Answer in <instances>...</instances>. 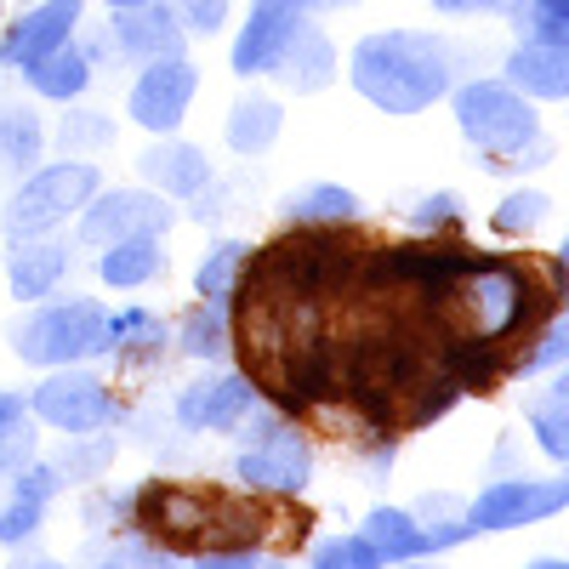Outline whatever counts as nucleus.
Instances as JSON below:
<instances>
[{
  "instance_id": "6ab92c4d",
  "label": "nucleus",
  "mask_w": 569,
  "mask_h": 569,
  "mask_svg": "<svg viewBox=\"0 0 569 569\" xmlns=\"http://www.w3.org/2000/svg\"><path fill=\"white\" fill-rule=\"evenodd\" d=\"M337 69H342V63H337V40H330L319 23H302L268 74H273L284 91H297V98H313V91H325L330 80H337Z\"/></svg>"
},
{
  "instance_id": "4468645a",
  "label": "nucleus",
  "mask_w": 569,
  "mask_h": 569,
  "mask_svg": "<svg viewBox=\"0 0 569 569\" xmlns=\"http://www.w3.org/2000/svg\"><path fill=\"white\" fill-rule=\"evenodd\" d=\"M86 23V0H34V7L23 18L7 23V34H0V69H29L40 58H52L58 46H69Z\"/></svg>"
},
{
  "instance_id": "7ed1b4c3",
  "label": "nucleus",
  "mask_w": 569,
  "mask_h": 569,
  "mask_svg": "<svg viewBox=\"0 0 569 569\" xmlns=\"http://www.w3.org/2000/svg\"><path fill=\"white\" fill-rule=\"evenodd\" d=\"M456 126L472 149L490 154V166H547L536 103L507 80H467L456 91Z\"/></svg>"
},
{
  "instance_id": "aec40b11",
  "label": "nucleus",
  "mask_w": 569,
  "mask_h": 569,
  "mask_svg": "<svg viewBox=\"0 0 569 569\" xmlns=\"http://www.w3.org/2000/svg\"><path fill=\"white\" fill-rule=\"evenodd\" d=\"M507 86L541 103H569V46L547 40H518L507 52Z\"/></svg>"
},
{
  "instance_id": "39448f33",
  "label": "nucleus",
  "mask_w": 569,
  "mask_h": 569,
  "mask_svg": "<svg viewBox=\"0 0 569 569\" xmlns=\"http://www.w3.org/2000/svg\"><path fill=\"white\" fill-rule=\"evenodd\" d=\"M103 188L98 160H52V166H34L18 194L0 211V228L7 240H29V233H58L63 222H74Z\"/></svg>"
},
{
  "instance_id": "4be33fe9",
  "label": "nucleus",
  "mask_w": 569,
  "mask_h": 569,
  "mask_svg": "<svg viewBox=\"0 0 569 569\" xmlns=\"http://www.w3.org/2000/svg\"><path fill=\"white\" fill-rule=\"evenodd\" d=\"M177 353L200 359V365H222L233 353V308L217 302V297L188 302L182 319H177Z\"/></svg>"
},
{
  "instance_id": "f3484780",
  "label": "nucleus",
  "mask_w": 569,
  "mask_h": 569,
  "mask_svg": "<svg viewBox=\"0 0 569 569\" xmlns=\"http://www.w3.org/2000/svg\"><path fill=\"white\" fill-rule=\"evenodd\" d=\"M109 40L131 63H160V58H177L188 46V29L177 23L171 0H149V7H120L109 18Z\"/></svg>"
},
{
  "instance_id": "cd10ccee",
  "label": "nucleus",
  "mask_w": 569,
  "mask_h": 569,
  "mask_svg": "<svg viewBox=\"0 0 569 569\" xmlns=\"http://www.w3.org/2000/svg\"><path fill=\"white\" fill-rule=\"evenodd\" d=\"M114 137H120V126H114L103 109H80V103H69V114H63L58 131H52V142H58L63 160H91V154H103V149H114Z\"/></svg>"
},
{
  "instance_id": "6e6552de",
  "label": "nucleus",
  "mask_w": 569,
  "mask_h": 569,
  "mask_svg": "<svg viewBox=\"0 0 569 569\" xmlns=\"http://www.w3.org/2000/svg\"><path fill=\"white\" fill-rule=\"evenodd\" d=\"M342 7H353V0H251L240 34H233L228 69L246 74V80L268 74L302 23H313V18H325V12H342Z\"/></svg>"
},
{
  "instance_id": "393cba45",
  "label": "nucleus",
  "mask_w": 569,
  "mask_h": 569,
  "mask_svg": "<svg viewBox=\"0 0 569 569\" xmlns=\"http://www.w3.org/2000/svg\"><path fill=\"white\" fill-rule=\"evenodd\" d=\"M284 228H337V222H359V194L342 182H308L291 200L279 206Z\"/></svg>"
},
{
  "instance_id": "a878e982",
  "label": "nucleus",
  "mask_w": 569,
  "mask_h": 569,
  "mask_svg": "<svg viewBox=\"0 0 569 569\" xmlns=\"http://www.w3.org/2000/svg\"><path fill=\"white\" fill-rule=\"evenodd\" d=\"M34 456H40V421L29 410V393L0 388V479H12Z\"/></svg>"
},
{
  "instance_id": "c85d7f7f",
  "label": "nucleus",
  "mask_w": 569,
  "mask_h": 569,
  "mask_svg": "<svg viewBox=\"0 0 569 569\" xmlns=\"http://www.w3.org/2000/svg\"><path fill=\"white\" fill-rule=\"evenodd\" d=\"M171 342V330H166V319L160 313H149V308H120V313H109V353H120V359H154L160 348Z\"/></svg>"
},
{
  "instance_id": "9b49d317",
  "label": "nucleus",
  "mask_w": 569,
  "mask_h": 569,
  "mask_svg": "<svg viewBox=\"0 0 569 569\" xmlns=\"http://www.w3.org/2000/svg\"><path fill=\"white\" fill-rule=\"evenodd\" d=\"M262 410V393L246 370L233 376H206V382H188L177 399H171V421L182 433H222L233 439L240 427Z\"/></svg>"
},
{
  "instance_id": "423d86ee",
  "label": "nucleus",
  "mask_w": 569,
  "mask_h": 569,
  "mask_svg": "<svg viewBox=\"0 0 569 569\" xmlns=\"http://www.w3.org/2000/svg\"><path fill=\"white\" fill-rule=\"evenodd\" d=\"M29 410L40 427L52 433H103L120 421V399L98 370L86 365H63V370H40V382L29 388Z\"/></svg>"
},
{
  "instance_id": "2f4dec72",
  "label": "nucleus",
  "mask_w": 569,
  "mask_h": 569,
  "mask_svg": "<svg viewBox=\"0 0 569 569\" xmlns=\"http://www.w3.org/2000/svg\"><path fill=\"white\" fill-rule=\"evenodd\" d=\"M530 433L552 461H569V370L530 405Z\"/></svg>"
},
{
  "instance_id": "20e7f679",
  "label": "nucleus",
  "mask_w": 569,
  "mask_h": 569,
  "mask_svg": "<svg viewBox=\"0 0 569 569\" xmlns=\"http://www.w3.org/2000/svg\"><path fill=\"white\" fill-rule=\"evenodd\" d=\"M12 353L34 370H63L109 353V308L98 297H69V302H34L12 325Z\"/></svg>"
},
{
  "instance_id": "72a5a7b5",
  "label": "nucleus",
  "mask_w": 569,
  "mask_h": 569,
  "mask_svg": "<svg viewBox=\"0 0 569 569\" xmlns=\"http://www.w3.org/2000/svg\"><path fill=\"white\" fill-rule=\"evenodd\" d=\"M563 359H569V313L547 319L536 337H530V348H518L512 376H536V370H552V365H563Z\"/></svg>"
},
{
  "instance_id": "b1692460",
  "label": "nucleus",
  "mask_w": 569,
  "mask_h": 569,
  "mask_svg": "<svg viewBox=\"0 0 569 569\" xmlns=\"http://www.w3.org/2000/svg\"><path fill=\"white\" fill-rule=\"evenodd\" d=\"M166 268H171V257H166L160 233H142V240H120V246L98 251V279L109 291H142V284H154Z\"/></svg>"
},
{
  "instance_id": "1a4fd4ad",
  "label": "nucleus",
  "mask_w": 569,
  "mask_h": 569,
  "mask_svg": "<svg viewBox=\"0 0 569 569\" xmlns=\"http://www.w3.org/2000/svg\"><path fill=\"white\" fill-rule=\"evenodd\" d=\"M233 479H240L246 490H257V496L291 501L313 479V445L302 439L297 421H273L262 439H251L240 456H233Z\"/></svg>"
},
{
  "instance_id": "412c9836",
  "label": "nucleus",
  "mask_w": 569,
  "mask_h": 569,
  "mask_svg": "<svg viewBox=\"0 0 569 569\" xmlns=\"http://www.w3.org/2000/svg\"><path fill=\"white\" fill-rule=\"evenodd\" d=\"M284 131V109L279 98H262V91H246V98H233L228 120H222V142L240 160H262Z\"/></svg>"
},
{
  "instance_id": "bb28decb",
  "label": "nucleus",
  "mask_w": 569,
  "mask_h": 569,
  "mask_svg": "<svg viewBox=\"0 0 569 569\" xmlns=\"http://www.w3.org/2000/svg\"><path fill=\"white\" fill-rule=\"evenodd\" d=\"M46 154V126L29 103H0V171L29 177Z\"/></svg>"
},
{
  "instance_id": "c756f323",
  "label": "nucleus",
  "mask_w": 569,
  "mask_h": 569,
  "mask_svg": "<svg viewBox=\"0 0 569 569\" xmlns=\"http://www.w3.org/2000/svg\"><path fill=\"white\" fill-rule=\"evenodd\" d=\"M114 439H109V427L103 433H69V445L52 456L58 472H63V485H98L109 479V467H114Z\"/></svg>"
},
{
  "instance_id": "ddd939ff",
  "label": "nucleus",
  "mask_w": 569,
  "mask_h": 569,
  "mask_svg": "<svg viewBox=\"0 0 569 569\" xmlns=\"http://www.w3.org/2000/svg\"><path fill=\"white\" fill-rule=\"evenodd\" d=\"M359 536L382 552V563L393 569V563H421V558H433V552H450V547L472 541V525H467V518H456V525L433 530V525H421V518L405 512V507H370Z\"/></svg>"
},
{
  "instance_id": "4c0bfd02",
  "label": "nucleus",
  "mask_w": 569,
  "mask_h": 569,
  "mask_svg": "<svg viewBox=\"0 0 569 569\" xmlns=\"http://www.w3.org/2000/svg\"><path fill=\"white\" fill-rule=\"evenodd\" d=\"M171 12L188 34H217L228 23V0H171Z\"/></svg>"
},
{
  "instance_id": "a211bd4d",
  "label": "nucleus",
  "mask_w": 569,
  "mask_h": 569,
  "mask_svg": "<svg viewBox=\"0 0 569 569\" xmlns=\"http://www.w3.org/2000/svg\"><path fill=\"white\" fill-rule=\"evenodd\" d=\"M142 182L154 188V194L166 200H200L206 188H211V160L200 142H177V137H160L149 154L137 160Z\"/></svg>"
},
{
  "instance_id": "79ce46f5",
  "label": "nucleus",
  "mask_w": 569,
  "mask_h": 569,
  "mask_svg": "<svg viewBox=\"0 0 569 569\" xmlns=\"http://www.w3.org/2000/svg\"><path fill=\"white\" fill-rule=\"evenodd\" d=\"M530 569H569V558H536Z\"/></svg>"
},
{
  "instance_id": "2eb2a0df",
  "label": "nucleus",
  "mask_w": 569,
  "mask_h": 569,
  "mask_svg": "<svg viewBox=\"0 0 569 569\" xmlns=\"http://www.w3.org/2000/svg\"><path fill=\"white\" fill-rule=\"evenodd\" d=\"M63 496V472L58 461H29L12 472V485H7V501H0V547H29L40 530H46V518H52V501Z\"/></svg>"
},
{
  "instance_id": "dca6fc26",
  "label": "nucleus",
  "mask_w": 569,
  "mask_h": 569,
  "mask_svg": "<svg viewBox=\"0 0 569 569\" xmlns=\"http://www.w3.org/2000/svg\"><path fill=\"white\" fill-rule=\"evenodd\" d=\"M74 268V246L63 233H29V240H7V291L12 302L34 308L58 291Z\"/></svg>"
},
{
  "instance_id": "f704fd0d",
  "label": "nucleus",
  "mask_w": 569,
  "mask_h": 569,
  "mask_svg": "<svg viewBox=\"0 0 569 569\" xmlns=\"http://www.w3.org/2000/svg\"><path fill=\"white\" fill-rule=\"evenodd\" d=\"M308 569H388L382 563V552H376L359 530L353 536H325L319 547H313V563Z\"/></svg>"
},
{
  "instance_id": "58836bf2",
  "label": "nucleus",
  "mask_w": 569,
  "mask_h": 569,
  "mask_svg": "<svg viewBox=\"0 0 569 569\" xmlns=\"http://www.w3.org/2000/svg\"><path fill=\"white\" fill-rule=\"evenodd\" d=\"M445 18H472V12H507L512 0H433Z\"/></svg>"
},
{
  "instance_id": "c03bdc74",
  "label": "nucleus",
  "mask_w": 569,
  "mask_h": 569,
  "mask_svg": "<svg viewBox=\"0 0 569 569\" xmlns=\"http://www.w3.org/2000/svg\"><path fill=\"white\" fill-rule=\"evenodd\" d=\"M103 7H114V12H120V7H149V0H103Z\"/></svg>"
},
{
  "instance_id": "e433bc0d",
  "label": "nucleus",
  "mask_w": 569,
  "mask_h": 569,
  "mask_svg": "<svg viewBox=\"0 0 569 569\" xmlns=\"http://www.w3.org/2000/svg\"><path fill=\"white\" fill-rule=\"evenodd\" d=\"M410 222H416V233H450V228H461V200L456 194H427L410 211Z\"/></svg>"
},
{
  "instance_id": "ea45409f",
  "label": "nucleus",
  "mask_w": 569,
  "mask_h": 569,
  "mask_svg": "<svg viewBox=\"0 0 569 569\" xmlns=\"http://www.w3.org/2000/svg\"><path fill=\"white\" fill-rule=\"evenodd\" d=\"M552 268H558V291H563V308H569V240L558 246V262H552Z\"/></svg>"
},
{
  "instance_id": "a19ab883",
  "label": "nucleus",
  "mask_w": 569,
  "mask_h": 569,
  "mask_svg": "<svg viewBox=\"0 0 569 569\" xmlns=\"http://www.w3.org/2000/svg\"><path fill=\"white\" fill-rule=\"evenodd\" d=\"M240 569H284V558H268V552H251Z\"/></svg>"
},
{
  "instance_id": "7c9ffc66",
  "label": "nucleus",
  "mask_w": 569,
  "mask_h": 569,
  "mask_svg": "<svg viewBox=\"0 0 569 569\" xmlns=\"http://www.w3.org/2000/svg\"><path fill=\"white\" fill-rule=\"evenodd\" d=\"M251 251H257V246H246V240H217V246L200 257V268H194V297H217V302H228V297H233V284L246 279Z\"/></svg>"
},
{
  "instance_id": "0eeeda50",
  "label": "nucleus",
  "mask_w": 569,
  "mask_h": 569,
  "mask_svg": "<svg viewBox=\"0 0 569 569\" xmlns=\"http://www.w3.org/2000/svg\"><path fill=\"white\" fill-rule=\"evenodd\" d=\"M177 222V206L166 194H154L149 182L137 188H98V200H91L80 217H74V240L86 251H109L120 240H142V233H171Z\"/></svg>"
},
{
  "instance_id": "f03ea898",
  "label": "nucleus",
  "mask_w": 569,
  "mask_h": 569,
  "mask_svg": "<svg viewBox=\"0 0 569 569\" xmlns=\"http://www.w3.org/2000/svg\"><path fill=\"white\" fill-rule=\"evenodd\" d=\"M456 80V52L433 29H376L348 52V86L382 114L433 109Z\"/></svg>"
},
{
  "instance_id": "37998d69",
  "label": "nucleus",
  "mask_w": 569,
  "mask_h": 569,
  "mask_svg": "<svg viewBox=\"0 0 569 569\" xmlns=\"http://www.w3.org/2000/svg\"><path fill=\"white\" fill-rule=\"evenodd\" d=\"M29 569H69V563H58V558H29Z\"/></svg>"
},
{
  "instance_id": "f257e3e1",
  "label": "nucleus",
  "mask_w": 569,
  "mask_h": 569,
  "mask_svg": "<svg viewBox=\"0 0 569 569\" xmlns=\"http://www.w3.org/2000/svg\"><path fill=\"white\" fill-rule=\"evenodd\" d=\"M284 525L279 496H233L211 485H182V479H142L131 490V530L149 541L171 547L177 558H200V552H233V547H257Z\"/></svg>"
},
{
  "instance_id": "9d476101",
  "label": "nucleus",
  "mask_w": 569,
  "mask_h": 569,
  "mask_svg": "<svg viewBox=\"0 0 569 569\" xmlns=\"http://www.w3.org/2000/svg\"><path fill=\"white\" fill-rule=\"evenodd\" d=\"M200 98V69L188 63L182 52L177 58H160V63H142L131 91H126V114L137 131H154V137H177V126L188 120Z\"/></svg>"
},
{
  "instance_id": "f8f14e48",
  "label": "nucleus",
  "mask_w": 569,
  "mask_h": 569,
  "mask_svg": "<svg viewBox=\"0 0 569 569\" xmlns=\"http://www.w3.org/2000/svg\"><path fill=\"white\" fill-rule=\"evenodd\" d=\"M569 507V479H496L479 501L467 507L472 536H496V530H525L541 518Z\"/></svg>"
},
{
  "instance_id": "5701e85b",
  "label": "nucleus",
  "mask_w": 569,
  "mask_h": 569,
  "mask_svg": "<svg viewBox=\"0 0 569 569\" xmlns=\"http://www.w3.org/2000/svg\"><path fill=\"white\" fill-rule=\"evenodd\" d=\"M91 58H86V46H80V34L69 40V46H58L52 58H40V63H29L23 69V86L34 91V98H46V103H80L86 98V86H91Z\"/></svg>"
},
{
  "instance_id": "c9c22d12",
  "label": "nucleus",
  "mask_w": 569,
  "mask_h": 569,
  "mask_svg": "<svg viewBox=\"0 0 569 569\" xmlns=\"http://www.w3.org/2000/svg\"><path fill=\"white\" fill-rule=\"evenodd\" d=\"M547 211H552V200L536 194V188H525V194H507L490 222H496V233H507V240H525V233H536L547 222Z\"/></svg>"
},
{
  "instance_id": "473e14b6",
  "label": "nucleus",
  "mask_w": 569,
  "mask_h": 569,
  "mask_svg": "<svg viewBox=\"0 0 569 569\" xmlns=\"http://www.w3.org/2000/svg\"><path fill=\"white\" fill-rule=\"evenodd\" d=\"M512 29L525 40H547V46H569V0H512Z\"/></svg>"
},
{
  "instance_id": "a18cd8bd",
  "label": "nucleus",
  "mask_w": 569,
  "mask_h": 569,
  "mask_svg": "<svg viewBox=\"0 0 569 569\" xmlns=\"http://www.w3.org/2000/svg\"><path fill=\"white\" fill-rule=\"evenodd\" d=\"M18 569H29V563H18Z\"/></svg>"
}]
</instances>
